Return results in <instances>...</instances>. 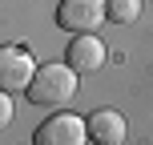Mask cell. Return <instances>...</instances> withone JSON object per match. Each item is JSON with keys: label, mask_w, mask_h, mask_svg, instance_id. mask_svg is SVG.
Instances as JSON below:
<instances>
[{"label": "cell", "mask_w": 153, "mask_h": 145, "mask_svg": "<svg viewBox=\"0 0 153 145\" xmlns=\"http://www.w3.org/2000/svg\"><path fill=\"white\" fill-rule=\"evenodd\" d=\"M105 8H109V20L117 24H129L141 16V0H105Z\"/></svg>", "instance_id": "7"}, {"label": "cell", "mask_w": 153, "mask_h": 145, "mask_svg": "<svg viewBox=\"0 0 153 145\" xmlns=\"http://www.w3.org/2000/svg\"><path fill=\"white\" fill-rule=\"evenodd\" d=\"M32 73H36V65H32L28 48H20V45H4L0 48V89H8V93L28 89Z\"/></svg>", "instance_id": "3"}, {"label": "cell", "mask_w": 153, "mask_h": 145, "mask_svg": "<svg viewBox=\"0 0 153 145\" xmlns=\"http://www.w3.org/2000/svg\"><path fill=\"white\" fill-rule=\"evenodd\" d=\"M105 61H109V48L93 32H76V40H69V65L76 73H97Z\"/></svg>", "instance_id": "5"}, {"label": "cell", "mask_w": 153, "mask_h": 145, "mask_svg": "<svg viewBox=\"0 0 153 145\" xmlns=\"http://www.w3.org/2000/svg\"><path fill=\"white\" fill-rule=\"evenodd\" d=\"M85 125H89V141H101V145H121L125 141V117L113 113V109H97Z\"/></svg>", "instance_id": "6"}, {"label": "cell", "mask_w": 153, "mask_h": 145, "mask_svg": "<svg viewBox=\"0 0 153 145\" xmlns=\"http://www.w3.org/2000/svg\"><path fill=\"white\" fill-rule=\"evenodd\" d=\"M89 141V125L73 113H56L36 129V145H81Z\"/></svg>", "instance_id": "4"}, {"label": "cell", "mask_w": 153, "mask_h": 145, "mask_svg": "<svg viewBox=\"0 0 153 145\" xmlns=\"http://www.w3.org/2000/svg\"><path fill=\"white\" fill-rule=\"evenodd\" d=\"M76 77H81V73H76L73 65H45V69H36L32 81H28V101H32V105H45V109L73 105Z\"/></svg>", "instance_id": "1"}, {"label": "cell", "mask_w": 153, "mask_h": 145, "mask_svg": "<svg viewBox=\"0 0 153 145\" xmlns=\"http://www.w3.org/2000/svg\"><path fill=\"white\" fill-rule=\"evenodd\" d=\"M12 113H16V101H12V93H8V89H0V129H4V125L12 121Z\"/></svg>", "instance_id": "8"}, {"label": "cell", "mask_w": 153, "mask_h": 145, "mask_svg": "<svg viewBox=\"0 0 153 145\" xmlns=\"http://www.w3.org/2000/svg\"><path fill=\"white\" fill-rule=\"evenodd\" d=\"M105 16H109L105 0H61V8H56V24L73 36L76 32H97Z\"/></svg>", "instance_id": "2"}]
</instances>
